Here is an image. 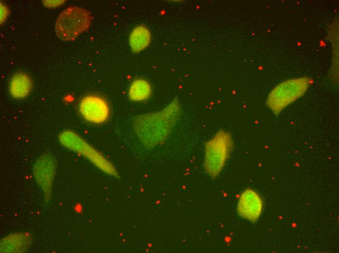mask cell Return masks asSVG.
Segmentation results:
<instances>
[{
  "mask_svg": "<svg viewBox=\"0 0 339 253\" xmlns=\"http://www.w3.org/2000/svg\"><path fill=\"white\" fill-rule=\"evenodd\" d=\"M181 112L179 102L175 99L160 111L135 117L132 121L133 130L146 146H155L169 137Z\"/></svg>",
  "mask_w": 339,
  "mask_h": 253,
  "instance_id": "6da1fadb",
  "label": "cell"
},
{
  "mask_svg": "<svg viewBox=\"0 0 339 253\" xmlns=\"http://www.w3.org/2000/svg\"><path fill=\"white\" fill-rule=\"evenodd\" d=\"M232 147L231 136L224 130L218 131L206 142L203 166L210 177L214 178L220 174Z\"/></svg>",
  "mask_w": 339,
  "mask_h": 253,
  "instance_id": "7a4b0ae2",
  "label": "cell"
},
{
  "mask_svg": "<svg viewBox=\"0 0 339 253\" xmlns=\"http://www.w3.org/2000/svg\"><path fill=\"white\" fill-rule=\"evenodd\" d=\"M92 17L86 9L70 6L61 12L55 24L57 37L62 40H74L89 27Z\"/></svg>",
  "mask_w": 339,
  "mask_h": 253,
  "instance_id": "3957f363",
  "label": "cell"
},
{
  "mask_svg": "<svg viewBox=\"0 0 339 253\" xmlns=\"http://www.w3.org/2000/svg\"><path fill=\"white\" fill-rule=\"evenodd\" d=\"M310 81L307 78L289 80L280 84L270 93L266 104L275 114L302 95Z\"/></svg>",
  "mask_w": 339,
  "mask_h": 253,
  "instance_id": "277c9868",
  "label": "cell"
},
{
  "mask_svg": "<svg viewBox=\"0 0 339 253\" xmlns=\"http://www.w3.org/2000/svg\"><path fill=\"white\" fill-rule=\"evenodd\" d=\"M58 139L64 146L83 155L102 170L112 175L116 174L113 165L75 132L70 130L63 131L59 134Z\"/></svg>",
  "mask_w": 339,
  "mask_h": 253,
  "instance_id": "5b68a950",
  "label": "cell"
},
{
  "mask_svg": "<svg viewBox=\"0 0 339 253\" xmlns=\"http://www.w3.org/2000/svg\"><path fill=\"white\" fill-rule=\"evenodd\" d=\"M79 111L87 122L100 124L106 122L110 115V109L107 101L102 97L90 95L83 97L79 102Z\"/></svg>",
  "mask_w": 339,
  "mask_h": 253,
  "instance_id": "8992f818",
  "label": "cell"
},
{
  "mask_svg": "<svg viewBox=\"0 0 339 253\" xmlns=\"http://www.w3.org/2000/svg\"><path fill=\"white\" fill-rule=\"evenodd\" d=\"M55 171V161L49 154H45L40 156L34 165V176L46 199L50 196Z\"/></svg>",
  "mask_w": 339,
  "mask_h": 253,
  "instance_id": "52a82bcc",
  "label": "cell"
},
{
  "mask_svg": "<svg viewBox=\"0 0 339 253\" xmlns=\"http://www.w3.org/2000/svg\"><path fill=\"white\" fill-rule=\"evenodd\" d=\"M263 207V201L259 194L254 190L248 188L239 198L237 212L245 219L255 222L262 214Z\"/></svg>",
  "mask_w": 339,
  "mask_h": 253,
  "instance_id": "ba28073f",
  "label": "cell"
},
{
  "mask_svg": "<svg viewBox=\"0 0 339 253\" xmlns=\"http://www.w3.org/2000/svg\"><path fill=\"white\" fill-rule=\"evenodd\" d=\"M32 241L31 235L25 233L14 234L3 239L0 243L1 252L19 253L26 251Z\"/></svg>",
  "mask_w": 339,
  "mask_h": 253,
  "instance_id": "9c48e42d",
  "label": "cell"
},
{
  "mask_svg": "<svg viewBox=\"0 0 339 253\" xmlns=\"http://www.w3.org/2000/svg\"><path fill=\"white\" fill-rule=\"evenodd\" d=\"M32 87V81L29 76L23 72H18L10 80L9 91L13 97L22 99L28 95Z\"/></svg>",
  "mask_w": 339,
  "mask_h": 253,
  "instance_id": "30bf717a",
  "label": "cell"
},
{
  "mask_svg": "<svg viewBox=\"0 0 339 253\" xmlns=\"http://www.w3.org/2000/svg\"><path fill=\"white\" fill-rule=\"evenodd\" d=\"M151 34L149 30L144 26H138L132 32L129 43L132 50L138 53L145 49L150 44Z\"/></svg>",
  "mask_w": 339,
  "mask_h": 253,
  "instance_id": "8fae6325",
  "label": "cell"
},
{
  "mask_svg": "<svg viewBox=\"0 0 339 253\" xmlns=\"http://www.w3.org/2000/svg\"><path fill=\"white\" fill-rule=\"evenodd\" d=\"M151 94L150 84L146 80L138 79L134 80L131 84L128 95L133 101H141L150 98Z\"/></svg>",
  "mask_w": 339,
  "mask_h": 253,
  "instance_id": "7c38bea8",
  "label": "cell"
},
{
  "mask_svg": "<svg viewBox=\"0 0 339 253\" xmlns=\"http://www.w3.org/2000/svg\"><path fill=\"white\" fill-rule=\"evenodd\" d=\"M9 14L8 7L3 2H0V24L5 22Z\"/></svg>",
  "mask_w": 339,
  "mask_h": 253,
  "instance_id": "4fadbf2b",
  "label": "cell"
},
{
  "mask_svg": "<svg viewBox=\"0 0 339 253\" xmlns=\"http://www.w3.org/2000/svg\"><path fill=\"white\" fill-rule=\"evenodd\" d=\"M44 5L48 8H54L62 5L65 0H42Z\"/></svg>",
  "mask_w": 339,
  "mask_h": 253,
  "instance_id": "5bb4252c",
  "label": "cell"
}]
</instances>
